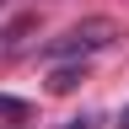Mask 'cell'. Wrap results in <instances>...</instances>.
Returning <instances> with one entry per match:
<instances>
[{"instance_id": "8992f818", "label": "cell", "mask_w": 129, "mask_h": 129, "mask_svg": "<svg viewBox=\"0 0 129 129\" xmlns=\"http://www.w3.org/2000/svg\"><path fill=\"white\" fill-rule=\"evenodd\" d=\"M0 6H11V0H0Z\"/></svg>"}, {"instance_id": "277c9868", "label": "cell", "mask_w": 129, "mask_h": 129, "mask_svg": "<svg viewBox=\"0 0 129 129\" xmlns=\"http://www.w3.org/2000/svg\"><path fill=\"white\" fill-rule=\"evenodd\" d=\"M97 118H91V113H81V118H70V124H64V129H91Z\"/></svg>"}, {"instance_id": "7a4b0ae2", "label": "cell", "mask_w": 129, "mask_h": 129, "mask_svg": "<svg viewBox=\"0 0 129 129\" xmlns=\"http://www.w3.org/2000/svg\"><path fill=\"white\" fill-rule=\"evenodd\" d=\"M81 81H86V59H54V75H48L54 91H75Z\"/></svg>"}, {"instance_id": "6da1fadb", "label": "cell", "mask_w": 129, "mask_h": 129, "mask_svg": "<svg viewBox=\"0 0 129 129\" xmlns=\"http://www.w3.org/2000/svg\"><path fill=\"white\" fill-rule=\"evenodd\" d=\"M113 38H118V27L108 22V16H86V22H75L70 32H59V38L43 43V59H91L102 54V48H113Z\"/></svg>"}, {"instance_id": "3957f363", "label": "cell", "mask_w": 129, "mask_h": 129, "mask_svg": "<svg viewBox=\"0 0 129 129\" xmlns=\"http://www.w3.org/2000/svg\"><path fill=\"white\" fill-rule=\"evenodd\" d=\"M0 113H11V118H27V102H16V97H0Z\"/></svg>"}, {"instance_id": "5b68a950", "label": "cell", "mask_w": 129, "mask_h": 129, "mask_svg": "<svg viewBox=\"0 0 129 129\" xmlns=\"http://www.w3.org/2000/svg\"><path fill=\"white\" fill-rule=\"evenodd\" d=\"M118 129H129V108H124V113H118Z\"/></svg>"}]
</instances>
